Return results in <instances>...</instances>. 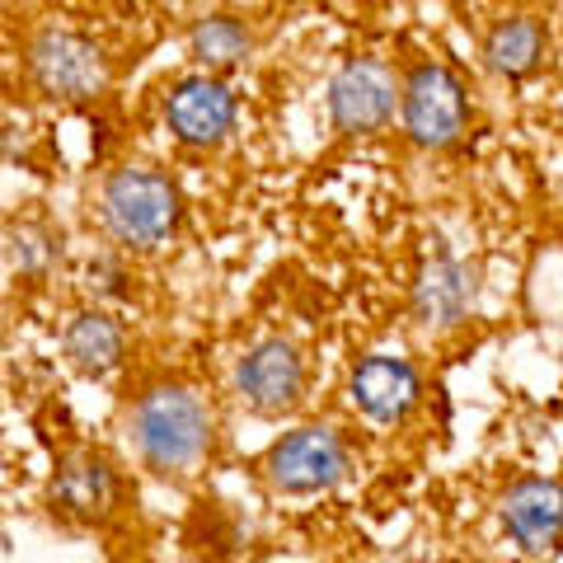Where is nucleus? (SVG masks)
Returning a JSON list of instances; mask_svg holds the SVG:
<instances>
[{
    "label": "nucleus",
    "instance_id": "obj_11",
    "mask_svg": "<svg viewBox=\"0 0 563 563\" xmlns=\"http://www.w3.org/2000/svg\"><path fill=\"white\" fill-rule=\"evenodd\" d=\"M474 306V273L455 258H432L413 282V314L422 329H455Z\"/></svg>",
    "mask_w": 563,
    "mask_h": 563
},
{
    "label": "nucleus",
    "instance_id": "obj_6",
    "mask_svg": "<svg viewBox=\"0 0 563 563\" xmlns=\"http://www.w3.org/2000/svg\"><path fill=\"white\" fill-rule=\"evenodd\" d=\"M395 103H399L395 70L380 57H352L329 80V118L343 136H372L390 128Z\"/></svg>",
    "mask_w": 563,
    "mask_h": 563
},
{
    "label": "nucleus",
    "instance_id": "obj_4",
    "mask_svg": "<svg viewBox=\"0 0 563 563\" xmlns=\"http://www.w3.org/2000/svg\"><path fill=\"white\" fill-rule=\"evenodd\" d=\"M399 113L418 146H451L470 118L465 85L442 62H418L399 85Z\"/></svg>",
    "mask_w": 563,
    "mask_h": 563
},
{
    "label": "nucleus",
    "instance_id": "obj_10",
    "mask_svg": "<svg viewBox=\"0 0 563 563\" xmlns=\"http://www.w3.org/2000/svg\"><path fill=\"white\" fill-rule=\"evenodd\" d=\"M503 526L526 554H550L563 540V484L521 479L503 493Z\"/></svg>",
    "mask_w": 563,
    "mask_h": 563
},
{
    "label": "nucleus",
    "instance_id": "obj_2",
    "mask_svg": "<svg viewBox=\"0 0 563 563\" xmlns=\"http://www.w3.org/2000/svg\"><path fill=\"white\" fill-rule=\"evenodd\" d=\"M103 225L128 250H161L179 231V188L155 165H118L99 192Z\"/></svg>",
    "mask_w": 563,
    "mask_h": 563
},
{
    "label": "nucleus",
    "instance_id": "obj_8",
    "mask_svg": "<svg viewBox=\"0 0 563 563\" xmlns=\"http://www.w3.org/2000/svg\"><path fill=\"white\" fill-rule=\"evenodd\" d=\"M165 118L184 146H221L235 128V95L217 76H188L169 90Z\"/></svg>",
    "mask_w": 563,
    "mask_h": 563
},
{
    "label": "nucleus",
    "instance_id": "obj_12",
    "mask_svg": "<svg viewBox=\"0 0 563 563\" xmlns=\"http://www.w3.org/2000/svg\"><path fill=\"white\" fill-rule=\"evenodd\" d=\"M113 498H118V479L103 455L95 451L66 455L57 470V503L70 517H103L113 507Z\"/></svg>",
    "mask_w": 563,
    "mask_h": 563
},
{
    "label": "nucleus",
    "instance_id": "obj_14",
    "mask_svg": "<svg viewBox=\"0 0 563 563\" xmlns=\"http://www.w3.org/2000/svg\"><path fill=\"white\" fill-rule=\"evenodd\" d=\"M484 57L498 76H526V70H536V62L544 57V24L536 14L498 20L484 38Z\"/></svg>",
    "mask_w": 563,
    "mask_h": 563
},
{
    "label": "nucleus",
    "instance_id": "obj_15",
    "mask_svg": "<svg viewBox=\"0 0 563 563\" xmlns=\"http://www.w3.org/2000/svg\"><path fill=\"white\" fill-rule=\"evenodd\" d=\"M250 47H254V33L244 29V20H235V14H202L188 33V52L211 70H225V66L244 62Z\"/></svg>",
    "mask_w": 563,
    "mask_h": 563
},
{
    "label": "nucleus",
    "instance_id": "obj_7",
    "mask_svg": "<svg viewBox=\"0 0 563 563\" xmlns=\"http://www.w3.org/2000/svg\"><path fill=\"white\" fill-rule=\"evenodd\" d=\"M235 385L254 413L282 418V413L301 409V399H306V362L287 339H263L240 357Z\"/></svg>",
    "mask_w": 563,
    "mask_h": 563
},
{
    "label": "nucleus",
    "instance_id": "obj_13",
    "mask_svg": "<svg viewBox=\"0 0 563 563\" xmlns=\"http://www.w3.org/2000/svg\"><path fill=\"white\" fill-rule=\"evenodd\" d=\"M66 357L85 376H109L122 362V329L103 310H80L66 324Z\"/></svg>",
    "mask_w": 563,
    "mask_h": 563
},
{
    "label": "nucleus",
    "instance_id": "obj_3",
    "mask_svg": "<svg viewBox=\"0 0 563 563\" xmlns=\"http://www.w3.org/2000/svg\"><path fill=\"white\" fill-rule=\"evenodd\" d=\"M29 76L47 99H95L109 90L113 66L95 38L76 29H43L29 43Z\"/></svg>",
    "mask_w": 563,
    "mask_h": 563
},
{
    "label": "nucleus",
    "instance_id": "obj_5",
    "mask_svg": "<svg viewBox=\"0 0 563 563\" xmlns=\"http://www.w3.org/2000/svg\"><path fill=\"white\" fill-rule=\"evenodd\" d=\"M263 470H268V484L277 493L310 498V493H324L347 474V442L324 422H310V428L277 437Z\"/></svg>",
    "mask_w": 563,
    "mask_h": 563
},
{
    "label": "nucleus",
    "instance_id": "obj_1",
    "mask_svg": "<svg viewBox=\"0 0 563 563\" xmlns=\"http://www.w3.org/2000/svg\"><path fill=\"white\" fill-rule=\"evenodd\" d=\"M132 442L155 474H188L211 451V409L192 385H151L132 404Z\"/></svg>",
    "mask_w": 563,
    "mask_h": 563
},
{
    "label": "nucleus",
    "instance_id": "obj_9",
    "mask_svg": "<svg viewBox=\"0 0 563 563\" xmlns=\"http://www.w3.org/2000/svg\"><path fill=\"white\" fill-rule=\"evenodd\" d=\"M352 404L372 418V422H404L413 413V404L422 395V380L413 372V362L404 357H390V352H372V357H362L357 366H352Z\"/></svg>",
    "mask_w": 563,
    "mask_h": 563
}]
</instances>
